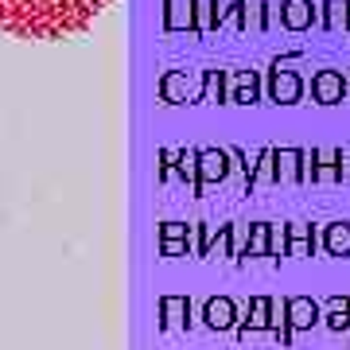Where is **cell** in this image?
I'll list each match as a JSON object with an SVG mask.
<instances>
[{
    "label": "cell",
    "instance_id": "12",
    "mask_svg": "<svg viewBox=\"0 0 350 350\" xmlns=\"http://www.w3.org/2000/svg\"><path fill=\"white\" fill-rule=\"evenodd\" d=\"M269 222H253L250 226V241L241 245V257H269Z\"/></svg>",
    "mask_w": 350,
    "mask_h": 350
},
{
    "label": "cell",
    "instance_id": "7",
    "mask_svg": "<svg viewBox=\"0 0 350 350\" xmlns=\"http://www.w3.org/2000/svg\"><path fill=\"white\" fill-rule=\"evenodd\" d=\"M280 16H284V27H292V31H304V27L315 24L312 0H284L280 4Z\"/></svg>",
    "mask_w": 350,
    "mask_h": 350
},
{
    "label": "cell",
    "instance_id": "2",
    "mask_svg": "<svg viewBox=\"0 0 350 350\" xmlns=\"http://www.w3.org/2000/svg\"><path fill=\"white\" fill-rule=\"evenodd\" d=\"M280 308H284V319L292 331H312L315 323H323V308L312 296H288V300H280Z\"/></svg>",
    "mask_w": 350,
    "mask_h": 350
},
{
    "label": "cell",
    "instance_id": "8",
    "mask_svg": "<svg viewBox=\"0 0 350 350\" xmlns=\"http://www.w3.org/2000/svg\"><path fill=\"white\" fill-rule=\"evenodd\" d=\"M226 172H230V167H226V152H222V148L199 152V183H202V187H206V183H214V179L222 183Z\"/></svg>",
    "mask_w": 350,
    "mask_h": 350
},
{
    "label": "cell",
    "instance_id": "9",
    "mask_svg": "<svg viewBox=\"0 0 350 350\" xmlns=\"http://www.w3.org/2000/svg\"><path fill=\"white\" fill-rule=\"evenodd\" d=\"M323 253L327 257H350V222L323 226Z\"/></svg>",
    "mask_w": 350,
    "mask_h": 350
},
{
    "label": "cell",
    "instance_id": "15",
    "mask_svg": "<svg viewBox=\"0 0 350 350\" xmlns=\"http://www.w3.org/2000/svg\"><path fill=\"white\" fill-rule=\"evenodd\" d=\"M163 253L167 257H179V253H191V245L187 241H163Z\"/></svg>",
    "mask_w": 350,
    "mask_h": 350
},
{
    "label": "cell",
    "instance_id": "4",
    "mask_svg": "<svg viewBox=\"0 0 350 350\" xmlns=\"http://www.w3.org/2000/svg\"><path fill=\"white\" fill-rule=\"evenodd\" d=\"M312 98L319 105H338V101L347 98V78L338 75V70H319L312 78Z\"/></svg>",
    "mask_w": 350,
    "mask_h": 350
},
{
    "label": "cell",
    "instance_id": "11",
    "mask_svg": "<svg viewBox=\"0 0 350 350\" xmlns=\"http://www.w3.org/2000/svg\"><path fill=\"white\" fill-rule=\"evenodd\" d=\"M160 312H163V327H191V296H163L160 300Z\"/></svg>",
    "mask_w": 350,
    "mask_h": 350
},
{
    "label": "cell",
    "instance_id": "13",
    "mask_svg": "<svg viewBox=\"0 0 350 350\" xmlns=\"http://www.w3.org/2000/svg\"><path fill=\"white\" fill-rule=\"evenodd\" d=\"M257 98V75H234V101H250Z\"/></svg>",
    "mask_w": 350,
    "mask_h": 350
},
{
    "label": "cell",
    "instance_id": "14",
    "mask_svg": "<svg viewBox=\"0 0 350 350\" xmlns=\"http://www.w3.org/2000/svg\"><path fill=\"white\" fill-rule=\"evenodd\" d=\"M160 238H163V241H187V238H191V226H183V222H163V226H160Z\"/></svg>",
    "mask_w": 350,
    "mask_h": 350
},
{
    "label": "cell",
    "instance_id": "10",
    "mask_svg": "<svg viewBox=\"0 0 350 350\" xmlns=\"http://www.w3.org/2000/svg\"><path fill=\"white\" fill-rule=\"evenodd\" d=\"M323 323L331 327V331H350V296H331V300L323 304Z\"/></svg>",
    "mask_w": 350,
    "mask_h": 350
},
{
    "label": "cell",
    "instance_id": "1",
    "mask_svg": "<svg viewBox=\"0 0 350 350\" xmlns=\"http://www.w3.org/2000/svg\"><path fill=\"white\" fill-rule=\"evenodd\" d=\"M109 0H0V31L16 39H66L86 31Z\"/></svg>",
    "mask_w": 350,
    "mask_h": 350
},
{
    "label": "cell",
    "instance_id": "3",
    "mask_svg": "<svg viewBox=\"0 0 350 350\" xmlns=\"http://www.w3.org/2000/svg\"><path fill=\"white\" fill-rule=\"evenodd\" d=\"M202 323L211 327V331L238 327V304L230 300V296H211V300L202 304Z\"/></svg>",
    "mask_w": 350,
    "mask_h": 350
},
{
    "label": "cell",
    "instance_id": "5",
    "mask_svg": "<svg viewBox=\"0 0 350 350\" xmlns=\"http://www.w3.org/2000/svg\"><path fill=\"white\" fill-rule=\"evenodd\" d=\"M300 94H304L300 75H296V70H280V66H276L273 78H269V98L280 101V105H292V101L300 98Z\"/></svg>",
    "mask_w": 350,
    "mask_h": 350
},
{
    "label": "cell",
    "instance_id": "6",
    "mask_svg": "<svg viewBox=\"0 0 350 350\" xmlns=\"http://www.w3.org/2000/svg\"><path fill=\"white\" fill-rule=\"evenodd\" d=\"M315 245L312 226H284V257H315Z\"/></svg>",
    "mask_w": 350,
    "mask_h": 350
}]
</instances>
